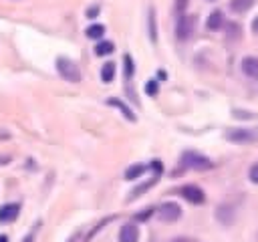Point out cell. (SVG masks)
<instances>
[{
	"instance_id": "obj_7",
	"label": "cell",
	"mask_w": 258,
	"mask_h": 242,
	"mask_svg": "<svg viewBox=\"0 0 258 242\" xmlns=\"http://www.w3.org/2000/svg\"><path fill=\"white\" fill-rule=\"evenodd\" d=\"M20 214V204L18 202H8L0 208V222L6 224V222H14Z\"/></svg>"
},
{
	"instance_id": "obj_8",
	"label": "cell",
	"mask_w": 258,
	"mask_h": 242,
	"mask_svg": "<svg viewBox=\"0 0 258 242\" xmlns=\"http://www.w3.org/2000/svg\"><path fill=\"white\" fill-rule=\"evenodd\" d=\"M139 240V230L135 224H123L119 230V242H137Z\"/></svg>"
},
{
	"instance_id": "obj_25",
	"label": "cell",
	"mask_w": 258,
	"mask_h": 242,
	"mask_svg": "<svg viewBox=\"0 0 258 242\" xmlns=\"http://www.w3.org/2000/svg\"><path fill=\"white\" fill-rule=\"evenodd\" d=\"M10 159H12V157L6 153V155H2V157H0V163H10Z\"/></svg>"
},
{
	"instance_id": "obj_17",
	"label": "cell",
	"mask_w": 258,
	"mask_h": 242,
	"mask_svg": "<svg viewBox=\"0 0 258 242\" xmlns=\"http://www.w3.org/2000/svg\"><path fill=\"white\" fill-rule=\"evenodd\" d=\"M155 182H157V177H151L149 182H145V184H141L139 188H135V190L131 192V198H137V196H141L143 192H147V190H151V186H155Z\"/></svg>"
},
{
	"instance_id": "obj_24",
	"label": "cell",
	"mask_w": 258,
	"mask_h": 242,
	"mask_svg": "<svg viewBox=\"0 0 258 242\" xmlns=\"http://www.w3.org/2000/svg\"><path fill=\"white\" fill-rule=\"evenodd\" d=\"M99 14V6H91V10H87V16L89 18H93V16H97Z\"/></svg>"
},
{
	"instance_id": "obj_4",
	"label": "cell",
	"mask_w": 258,
	"mask_h": 242,
	"mask_svg": "<svg viewBox=\"0 0 258 242\" xmlns=\"http://www.w3.org/2000/svg\"><path fill=\"white\" fill-rule=\"evenodd\" d=\"M226 139L228 141H234V143H252V141H256L258 137H256V133L254 131H250V129H226Z\"/></svg>"
},
{
	"instance_id": "obj_2",
	"label": "cell",
	"mask_w": 258,
	"mask_h": 242,
	"mask_svg": "<svg viewBox=\"0 0 258 242\" xmlns=\"http://www.w3.org/2000/svg\"><path fill=\"white\" fill-rule=\"evenodd\" d=\"M56 71L64 81H71V83H79L81 81V69L77 67V63H73L67 56H58L56 58Z\"/></svg>"
},
{
	"instance_id": "obj_13",
	"label": "cell",
	"mask_w": 258,
	"mask_h": 242,
	"mask_svg": "<svg viewBox=\"0 0 258 242\" xmlns=\"http://www.w3.org/2000/svg\"><path fill=\"white\" fill-rule=\"evenodd\" d=\"M252 4H254V0H230V10L240 14V12L250 10V8H252Z\"/></svg>"
},
{
	"instance_id": "obj_28",
	"label": "cell",
	"mask_w": 258,
	"mask_h": 242,
	"mask_svg": "<svg viewBox=\"0 0 258 242\" xmlns=\"http://www.w3.org/2000/svg\"><path fill=\"white\" fill-rule=\"evenodd\" d=\"M157 77L159 79H165V71H157Z\"/></svg>"
},
{
	"instance_id": "obj_22",
	"label": "cell",
	"mask_w": 258,
	"mask_h": 242,
	"mask_svg": "<svg viewBox=\"0 0 258 242\" xmlns=\"http://www.w3.org/2000/svg\"><path fill=\"white\" fill-rule=\"evenodd\" d=\"M187 2H189V0H175V12H177L179 16H181L183 10L187 8Z\"/></svg>"
},
{
	"instance_id": "obj_1",
	"label": "cell",
	"mask_w": 258,
	"mask_h": 242,
	"mask_svg": "<svg viewBox=\"0 0 258 242\" xmlns=\"http://www.w3.org/2000/svg\"><path fill=\"white\" fill-rule=\"evenodd\" d=\"M181 163L185 167H189V169H196V171H206V169H212L214 167L212 159H208L206 155H202L198 151H183Z\"/></svg>"
},
{
	"instance_id": "obj_29",
	"label": "cell",
	"mask_w": 258,
	"mask_h": 242,
	"mask_svg": "<svg viewBox=\"0 0 258 242\" xmlns=\"http://www.w3.org/2000/svg\"><path fill=\"white\" fill-rule=\"evenodd\" d=\"M0 242H8V236L6 234H0Z\"/></svg>"
},
{
	"instance_id": "obj_5",
	"label": "cell",
	"mask_w": 258,
	"mask_h": 242,
	"mask_svg": "<svg viewBox=\"0 0 258 242\" xmlns=\"http://www.w3.org/2000/svg\"><path fill=\"white\" fill-rule=\"evenodd\" d=\"M179 194L189 202V204H204L206 202V194H204V190L200 188V186H194V184H187V186H183L181 190H179Z\"/></svg>"
},
{
	"instance_id": "obj_6",
	"label": "cell",
	"mask_w": 258,
	"mask_h": 242,
	"mask_svg": "<svg viewBox=\"0 0 258 242\" xmlns=\"http://www.w3.org/2000/svg\"><path fill=\"white\" fill-rule=\"evenodd\" d=\"M157 214H159V218H161L163 222H175V220H179V216H181V208H179L177 204H173V202H165V204L159 206Z\"/></svg>"
},
{
	"instance_id": "obj_19",
	"label": "cell",
	"mask_w": 258,
	"mask_h": 242,
	"mask_svg": "<svg viewBox=\"0 0 258 242\" xmlns=\"http://www.w3.org/2000/svg\"><path fill=\"white\" fill-rule=\"evenodd\" d=\"M149 28H151V40L155 42V12L153 10H149Z\"/></svg>"
},
{
	"instance_id": "obj_16",
	"label": "cell",
	"mask_w": 258,
	"mask_h": 242,
	"mask_svg": "<svg viewBox=\"0 0 258 242\" xmlns=\"http://www.w3.org/2000/svg\"><path fill=\"white\" fill-rule=\"evenodd\" d=\"M145 165L143 163H133V165H129L127 169H125V179H135V177H139L141 173H145Z\"/></svg>"
},
{
	"instance_id": "obj_23",
	"label": "cell",
	"mask_w": 258,
	"mask_h": 242,
	"mask_svg": "<svg viewBox=\"0 0 258 242\" xmlns=\"http://www.w3.org/2000/svg\"><path fill=\"white\" fill-rule=\"evenodd\" d=\"M145 93H147V95H155V93H157V83H155V81H149V83L145 85Z\"/></svg>"
},
{
	"instance_id": "obj_18",
	"label": "cell",
	"mask_w": 258,
	"mask_h": 242,
	"mask_svg": "<svg viewBox=\"0 0 258 242\" xmlns=\"http://www.w3.org/2000/svg\"><path fill=\"white\" fill-rule=\"evenodd\" d=\"M123 65H125V77L131 79L133 77V71H135V65H133V56L129 52L123 56Z\"/></svg>"
},
{
	"instance_id": "obj_21",
	"label": "cell",
	"mask_w": 258,
	"mask_h": 242,
	"mask_svg": "<svg viewBox=\"0 0 258 242\" xmlns=\"http://www.w3.org/2000/svg\"><path fill=\"white\" fill-rule=\"evenodd\" d=\"M248 177H250V182H252V184H258V161H256V163L250 167Z\"/></svg>"
},
{
	"instance_id": "obj_20",
	"label": "cell",
	"mask_w": 258,
	"mask_h": 242,
	"mask_svg": "<svg viewBox=\"0 0 258 242\" xmlns=\"http://www.w3.org/2000/svg\"><path fill=\"white\" fill-rule=\"evenodd\" d=\"M151 214H153V208H147L145 212H139V214L135 216V220H137V222H147Z\"/></svg>"
},
{
	"instance_id": "obj_10",
	"label": "cell",
	"mask_w": 258,
	"mask_h": 242,
	"mask_svg": "<svg viewBox=\"0 0 258 242\" xmlns=\"http://www.w3.org/2000/svg\"><path fill=\"white\" fill-rule=\"evenodd\" d=\"M107 105H111V107H117V109H119V111L125 115V119H129V121H137L135 113H133V111H131V109H129V107H127V105H125L121 99H113V97H111V99H107Z\"/></svg>"
},
{
	"instance_id": "obj_26",
	"label": "cell",
	"mask_w": 258,
	"mask_h": 242,
	"mask_svg": "<svg viewBox=\"0 0 258 242\" xmlns=\"http://www.w3.org/2000/svg\"><path fill=\"white\" fill-rule=\"evenodd\" d=\"M252 30H254V32L258 34V16H256V18L252 20Z\"/></svg>"
},
{
	"instance_id": "obj_14",
	"label": "cell",
	"mask_w": 258,
	"mask_h": 242,
	"mask_svg": "<svg viewBox=\"0 0 258 242\" xmlns=\"http://www.w3.org/2000/svg\"><path fill=\"white\" fill-rule=\"evenodd\" d=\"M85 34L93 40H101L103 34H105V26L103 24H89V28L85 30Z\"/></svg>"
},
{
	"instance_id": "obj_9",
	"label": "cell",
	"mask_w": 258,
	"mask_h": 242,
	"mask_svg": "<svg viewBox=\"0 0 258 242\" xmlns=\"http://www.w3.org/2000/svg\"><path fill=\"white\" fill-rule=\"evenodd\" d=\"M240 69H242V73H244L246 77L258 79V58H256V56H246V58H242Z\"/></svg>"
},
{
	"instance_id": "obj_12",
	"label": "cell",
	"mask_w": 258,
	"mask_h": 242,
	"mask_svg": "<svg viewBox=\"0 0 258 242\" xmlns=\"http://www.w3.org/2000/svg\"><path fill=\"white\" fill-rule=\"evenodd\" d=\"M113 50H115V44H113L111 40H99L97 46H95V54H97V56H107V54H111Z\"/></svg>"
},
{
	"instance_id": "obj_11",
	"label": "cell",
	"mask_w": 258,
	"mask_h": 242,
	"mask_svg": "<svg viewBox=\"0 0 258 242\" xmlns=\"http://www.w3.org/2000/svg\"><path fill=\"white\" fill-rule=\"evenodd\" d=\"M222 24H224V14H222L220 10L212 12V14L208 16V20H206V28H208V30H220Z\"/></svg>"
},
{
	"instance_id": "obj_27",
	"label": "cell",
	"mask_w": 258,
	"mask_h": 242,
	"mask_svg": "<svg viewBox=\"0 0 258 242\" xmlns=\"http://www.w3.org/2000/svg\"><path fill=\"white\" fill-rule=\"evenodd\" d=\"M32 240H34V232H30V234H28V236H26L22 242H32Z\"/></svg>"
},
{
	"instance_id": "obj_3",
	"label": "cell",
	"mask_w": 258,
	"mask_h": 242,
	"mask_svg": "<svg viewBox=\"0 0 258 242\" xmlns=\"http://www.w3.org/2000/svg\"><path fill=\"white\" fill-rule=\"evenodd\" d=\"M194 32H196V18L194 16H187V14H181L177 18V24H175V36H177V40H189Z\"/></svg>"
},
{
	"instance_id": "obj_15",
	"label": "cell",
	"mask_w": 258,
	"mask_h": 242,
	"mask_svg": "<svg viewBox=\"0 0 258 242\" xmlns=\"http://www.w3.org/2000/svg\"><path fill=\"white\" fill-rule=\"evenodd\" d=\"M115 79V63H105L103 69H101V81L103 83H111Z\"/></svg>"
}]
</instances>
